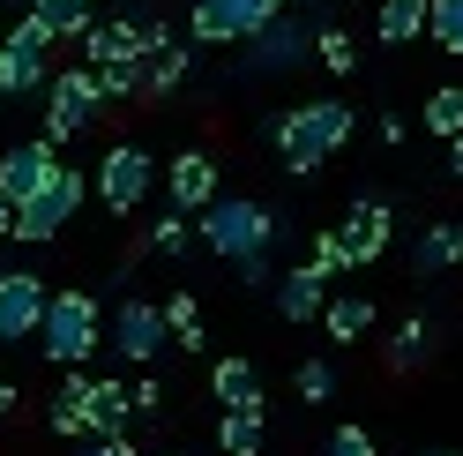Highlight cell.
Instances as JSON below:
<instances>
[{"instance_id": "obj_37", "label": "cell", "mask_w": 463, "mask_h": 456, "mask_svg": "<svg viewBox=\"0 0 463 456\" xmlns=\"http://www.w3.org/2000/svg\"><path fill=\"white\" fill-rule=\"evenodd\" d=\"M0 240H15V210L8 203H0Z\"/></svg>"}, {"instance_id": "obj_26", "label": "cell", "mask_w": 463, "mask_h": 456, "mask_svg": "<svg viewBox=\"0 0 463 456\" xmlns=\"http://www.w3.org/2000/svg\"><path fill=\"white\" fill-rule=\"evenodd\" d=\"M426 135H441V142L463 135V82H441V90L426 98Z\"/></svg>"}, {"instance_id": "obj_5", "label": "cell", "mask_w": 463, "mask_h": 456, "mask_svg": "<svg viewBox=\"0 0 463 456\" xmlns=\"http://www.w3.org/2000/svg\"><path fill=\"white\" fill-rule=\"evenodd\" d=\"M277 0H194L187 8V38L194 45H254L277 23Z\"/></svg>"}, {"instance_id": "obj_24", "label": "cell", "mask_w": 463, "mask_h": 456, "mask_svg": "<svg viewBox=\"0 0 463 456\" xmlns=\"http://www.w3.org/2000/svg\"><path fill=\"white\" fill-rule=\"evenodd\" d=\"M307 52H314V61H322L329 75H352V68H359V38H352V31H336V23H322Z\"/></svg>"}, {"instance_id": "obj_10", "label": "cell", "mask_w": 463, "mask_h": 456, "mask_svg": "<svg viewBox=\"0 0 463 456\" xmlns=\"http://www.w3.org/2000/svg\"><path fill=\"white\" fill-rule=\"evenodd\" d=\"M52 165H61V150H52V142H8V150H0V203L8 210H23L31 203V195L52 180Z\"/></svg>"}, {"instance_id": "obj_18", "label": "cell", "mask_w": 463, "mask_h": 456, "mask_svg": "<svg viewBox=\"0 0 463 456\" xmlns=\"http://www.w3.org/2000/svg\"><path fill=\"white\" fill-rule=\"evenodd\" d=\"M299 61H307V31H299V23H284V15H277L269 31L254 38V52H247L254 75H277V68H299Z\"/></svg>"}, {"instance_id": "obj_23", "label": "cell", "mask_w": 463, "mask_h": 456, "mask_svg": "<svg viewBox=\"0 0 463 456\" xmlns=\"http://www.w3.org/2000/svg\"><path fill=\"white\" fill-rule=\"evenodd\" d=\"M433 352V329H426V315H403L396 322V337H389V375H411V366Z\"/></svg>"}, {"instance_id": "obj_3", "label": "cell", "mask_w": 463, "mask_h": 456, "mask_svg": "<svg viewBox=\"0 0 463 456\" xmlns=\"http://www.w3.org/2000/svg\"><path fill=\"white\" fill-rule=\"evenodd\" d=\"M38 352H45L52 366H82L90 352H105V315H98V299L82 292V284H61V292H45Z\"/></svg>"}, {"instance_id": "obj_13", "label": "cell", "mask_w": 463, "mask_h": 456, "mask_svg": "<svg viewBox=\"0 0 463 456\" xmlns=\"http://www.w3.org/2000/svg\"><path fill=\"white\" fill-rule=\"evenodd\" d=\"M150 52H142V23L112 15V23H90V38H82V68H142Z\"/></svg>"}, {"instance_id": "obj_9", "label": "cell", "mask_w": 463, "mask_h": 456, "mask_svg": "<svg viewBox=\"0 0 463 456\" xmlns=\"http://www.w3.org/2000/svg\"><path fill=\"white\" fill-rule=\"evenodd\" d=\"M45 292H52V284L38 270H0V345H31V337H38Z\"/></svg>"}, {"instance_id": "obj_40", "label": "cell", "mask_w": 463, "mask_h": 456, "mask_svg": "<svg viewBox=\"0 0 463 456\" xmlns=\"http://www.w3.org/2000/svg\"><path fill=\"white\" fill-rule=\"evenodd\" d=\"M112 8H128V0H112Z\"/></svg>"}, {"instance_id": "obj_36", "label": "cell", "mask_w": 463, "mask_h": 456, "mask_svg": "<svg viewBox=\"0 0 463 456\" xmlns=\"http://www.w3.org/2000/svg\"><path fill=\"white\" fill-rule=\"evenodd\" d=\"M82 456H142V449H135V442L120 434V442H90V449H82Z\"/></svg>"}, {"instance_id": "obj_35", "label": "cell", "mask_w": 463, "mask_h": 456, "mask_svg": "<svg viewBox=\"0 0 463 456\" xmlns=\"http://www.w3.org/2000/svg\"><path fill=\"white\" fill-rule=\"evenodd\" d=\"M15 404H23V389H15L8 366H0V419H15Z\"/></svg>"}, {"instance_id": "obj_22", "label": "cell", "mask_w": 463, "mask_h": 456, "mask_svg": "<svg viewBox=\"0 0 463 456\" xmlns=\"http://www.w3.org/2000/svg\"><path fill=\"white\" fill-rule=\"evenodd\" d=\"M373 38H382V45H411V38H426V0H382Z\"/></svg>"}, {"instance_id": "obj_12", "label": "cell", "mask_w": 463, "mask_h": 456, "mask_svg": "<svg viewBox=\"0 0 463 456\" xmlns=\"http://www.w3.org/2000/svg\"><path fill=\"white\" fill-rule=\"evenodd\" d=\"M165 195H172V210H180V217H202V210L217 203V157L210 150H180V157L165 165Z\"/></svg>"}, {"instance_id": "obj_8", "label": "cell", "mask_w": 463, "mask_h": 456, "mask_svg": "<svg viewBox=\"0 0 463 456\" xmlns=\"http://www.w3.org/2000/svg\"><path fill=\"white\" fill-rule=\"evenodd\" d=\"M105 337H112L105 352H120L128 366H150V359L172 345V337H165V315H157V299H142V292H128L120 307H112V329H105Z\"/></svg>"}, {"instance_id": "obj_29", "label": "cell", "mask_w": 463, "mask_h": 456, "mask_svg": "<svg viewBox=\"0 0 463 456\" xmlns=\"http://www.w3.org/2000/svg\"><path fill=\"white\" fill-rule=\"evenodd\" d=\"M292 389L307 396V404H329V396H336V366L329 359H299L292 366Z\"/></svg>"}, {"instance_id": "obj_27", "label": "cell", "mask_w": 463, "mask_h": 456, "mask_svg": "<svg viewBox=\"0 0 463 456\" xmlns=\"http://www.w3.org/2000/svg\"><path fill=\"white\" fill-rule=\"evenodd\" d=\"M187 68H194V45H172V52H157V61H150V75H142V90H150V98L180 90V82H187Z\"/></svg>"}, {"instance_id": "obj_1", "label": "cell", "mask_w": 463, "mask_h": 456, "mask_svg": "<svg viewBox=\"0 0 463 456\" xmlns=\"http://www.w3.org/2000/svg\"><path fill=\"white\" fill-rule=\"evenodd\" d=\"M269 142H277V165L292 180H314L322 165L352 142V105L344 98H307V105H284L269 120Z\"/></svg>"}, {"instance_id": "obj_20", "label": "cell", "mask_w": 463, "mask_h": 456, "mask_svg": "<svg viewBox=\"0 0 463 456\" xmlns=\"http://www.w3.org/2000/svg\"><path fill=\"white\" fill-rule=\"evenodd\" d=\"M322 329L336 337V345H359V337L373 329V299H366V292H329V307H322Z\"/></svg>"}, {"instance_id": "obj_15", "label": "cell", "mask_w": 463, "mask_h": 456, "mask_svg": "<svg viewBox=\"0 0 463 456\" xmlns=\"http://www.w3.org/2000/svg\"><path fill=\"white\" fill-rule=\"evenodd\" d=\"M210 389H217L224 412H247V419L269 412V404H262V375H254L247 359H217V366H210Z\"/></svg>"}, {"instance_id": "obj_2", "label": "cell", "mask_w": 463, "mask_h": 456, "mask_svg": "<svg viewBox=\"0 0 463 456\" xmlns=\"http://www.w3.org/2000/svg\"><path fill=\"white\" fill-rule=\"evenodd\" d=\"M194 240L217 254V262H262L269 240H277V210L269 203H254V195H217L210 210L194 217Z\"/></svg>"}, {"instance_id": "obj_32", "label": "cell", "mask_w": 463, "mask_h": 456, "mask_svg": "<svg viewBox=\"0 0 463 456\" xmlns=\"http://www.w3.org/2000/svg\"><path fill=\"white\" fill-rule=\"evenodd\" d=\"M307 270H314V277H344V240H336V224H322V233H314Z\"/></svg>"}, {"instance_id": "obj_31", "label": "cell", "mask_w": 463, "mask_h": 456, "mask_svg": "<svg viewBox=\"0 0 463 456\" xmlns=\"http://www.w3.org/2000/svg\"><path fill=\"white\" fill-rule=\"evenodd\" d=\"M90 82H98V105H120L142 90V68H90Z\"/></svg>"}, {"instance_id": "obj_30", "label": "cell", "mask_w": 463, "mask_h": 456, "mask_svg": "<svg viewBox=\"0 0 463 456\" xmlns=\"http://www.w3.org/2000/svg\"><path fill=\"white\" fill-rule=\"evenodd\" d=\"M187 233H194V224H187L180 210H157V217H150V247H157V254H187Z\"/></svg>"}, {"instance_id": "obj_6", "label": "cell", "mask_w": 463, "mask_h": 456, "mask_svg": "<svg viewBox=\"0 0 463 456\" xmlns=\"http://www.w3.org/2000/svg\"><path fill=\"white\" fill-rule=\"evenodd\" d=\"M157 195V157L142 150V142H112V150L98 157V203L112 210V217H128V210H142Z\"/></svg>"}, {"instance_id": "obj_11", "label": "cell", "mask_w": 463, "mask_h": 456, "mask_svg": "<svg viewBox=\"0 0 463 456\" xmlns=\"http://www.w3.org/2000/svg\"><path fill=\"white\" fill-rule=\"evenodd\" d=\"M336 240H344V270H366V262H382L389 240H396V217L389 203L373 195V203H352V217L336 224Z\"/></svg>"}, {"instance_id": "obj_34", "label": "cell", "mask_w": 463, "mask_h": 456, "mask_svg": "<svg viewBox=\"0 0 463 456\" xmlns=\"http://www.w3.org/2000/svg\"><path fill=\"white\" fill-rule=\"evenodd\" d=\"M128 412H142V419H157V412H165V389H157L150 375H142V382H135V396H128Z\"/></svg>"}, {"instance_id": "obj_7", "label": "cell", "mask_w": 463, "mask_h": 456, "mask_svg": "<svg viewBox=\"0 0 463 456\" xmlns=\"http://www.w3.org/2000/svg\"><path fill=\"white\" fill-rule=\"evenodd\" d=\"M98 112H105V105H98V82H90V68H82V61H75L68 75H45V135H38V142L61 150V142L82 135Z\"/></svg>"}, {"instance_id": "obj_17", "label": "cell", "mask_w": 463, "mask_h": 456, "mask_svg": "<svg viewBox=\"0 0 463 456\" xmlns=\"http://www.w3.org/2000/svg\"><path fill=\"white\" fill-rule=\"evenodd\" d=\"M322 307H329V277H314L307 262L277 277V315H284V322H314Z\"/></svg>"}, {"instance_id": "obj_16", "label": "cell", "mask_w": 463, "mask_h": 456, "mask_svg": "<svg viewBox=\"0 0 463 456\" xmlns=\"http://www.w3.org/2000/svg\"><path fill=\"white\" fill-rule=\"evenodd\" d=\"M463 262V217H441V224H426V233L411 240V270L419 277H441Z\"/></svg>"}, {"instance_id": "obj_21", "label": "cell", "mask_w": 463, "mask_h": 456, "mask_svg": "<svg viewBox=\"0 0 463 456\" xmlns=\"http://www.w3.org/2000/svg\"><path fill=\"white\" fill-rule=\"evenodd\" d=\"M157 315H165V337H172L180 352H202V345H210V337H202V307H194L187 284H180L172 299H157Z\"/></svg>"}, {"instance_id": "obj_38", "label": "cell", "mask_w": 463, "mask_h": 456, "mask_svg": "<svg viewBox=\"0 0 463 456\" xmlns=\"http://www.w3.org/2000/svg\"><path fill=\"white\" fill-rule=\"evenodd\" d=\"M449 173H463V135H456V142H449Z\"/></svg>"}, {"instance_id": "obj_4", "label": "cell", "mask_w": 463, "mask_h": 456, "mask_svg": "<svg viewBox=\"0 0 463 456\" xmlns=\"http://www.w3.org/2000/svg\"><path fill=\"white\" fill-rule=\"evenodd\" d=\"M82 195H90V180H82V165H52V180H45V187L31 195V203L15 210V240H31V247L61 240V224H75Z\"/></svg>"}, {"instance_id": "obj_39", "label": "cell", "mask_w": 463, "mask_h": 456, "mask_svg": "<svg viewBox=\"0 0 463 456\" xmlns=\"http://www.w3.org/2000/svg\"><path fill=\"white\" fill-rule=\"evenodd\" d=\"M433 456H463V449H433Z\"/></svg>"}, {"instance_id": "obj_19", "label": "cell", "mask_w": 463, "mask_h": 456, "mask_svg": "<svg viewBox=\"0 0 463 456\" xmlns=\"http://www.w3.org/2000/svg\"><path fill=\"white\" fill-rule=\"evenodd\" d=\"M82 396H90V375H82V366H68V382L52 389V404H45V426L61 442H82L90 434V419H82Z\"/></svg>"}, {"instance_id": "obj_33", "label": "cell", "mask_w": 463, "mask_h": 456, "mask_svg": "<svg viewBox=\"0 0 463 456\" xmlns=\"http://www.w3.org/2000/svg\"><path fill=\"white\" fill-rule=\"evenodd\" d=\"M322 456H382V449H373V434H366V426H352V419H344L336 434H329V449H322Z\"/></svg>"}, {"instance_id": "obj_14", "label": "cell", "mask_w": 463, "mask_h": 456, "mask_svg": "<svg viewBox=\"0 0 463 456\" xmlns=\"http://www.w3.org/2000/svg\"><path fill=\"white\" fill-rule=\"evenodd\" d=\"M82 419H90V442H120V434H128V382H120V375H90Z\"/></svg>"}, {"instance_id": "obj_25", "label": "cell", "mask_w": 463, "mask_h": 456, "mask_svg": "<svg viewBox=\"0 0 463 456\" xmlns=\"http://www.w3.org/2000/svg\"><path fill=\"white\" fill-rule=\"evenodd\" d=\"M426 38L449 52V61H463V0H426Z\"/></svg>"}, {"instance_id": "obj_28", "label": "cell", "mask_w": 463, "mask_h": 456, "mask_svg": "<svg viewBox=\"0 0 463 456\" xmlns=\"http://www.w3.org/2000/svg\"><path fill=\"white\" fill-rule=\"evenodd\" d=\"M217 449H224V456H262V419L224 412V419H217Z\"/></svg>"}]
</instances>
